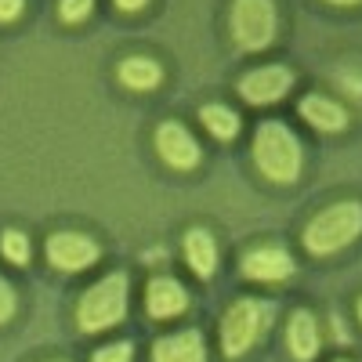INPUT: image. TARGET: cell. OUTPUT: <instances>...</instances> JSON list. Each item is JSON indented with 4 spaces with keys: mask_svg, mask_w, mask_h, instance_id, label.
<instances>
[{
    "mask_svg": "<svg viewBox=\"0 0 362 362\" xmlns=\"http://www.w3.org/2000/svg\"><path fill=\"white\" fill-rule=\"evenodd\" d=\"M329 4H341V8H351V4H358V0H329Z\"/></svg>",
    "mask_w": 362,
    "mask_h": 362,
    "instance_id": "603a6c76",
    "label": "cell"
},
{
    "mask_svg": "<svg viewBox=\"0 0 362 362\" xmlns=\"http://www.w3.org/2000/svg\"><path fill=\"white\" fill-rule=\"evenodd\" d=\"M293 272V261L283 247H257L243 257V276L257 283H283Z\"/></svg>",
    "mask_w": 362,
    "mask_h": 362,
    "instance_id": "9c48e42d",
    "label": "cell"
},
{
    "mask_svg": "<svg viewBox=\"0 0 362 362\" xmlns=\"http://www.w3.org/2000/svg\"><path fill=\"white\" fill-rule=\"evenodd\" d=\"M116 76L124 80L131 90H153V87L163 80V69L153 62V58H145V54H131V58H124V62H119Z\"/></svg>",
    "mask_w": 362,
    "mask_h": 362,
    "instance_id": "9a60e30c",
    "label": "cell"
},
{
    "mask_svg": "<svg viewBox=\"0 0 362 362\" xmlns=\"http://www.w3.org/2000/svg\"><path fill=\"white\" fill-rule=\"evenodd\" d=\"M254 160L264 177L272 181H293L300 174V141L279 124L268 119L254 134Z\"/></svg>",
    "mask_w": 362,
    "mask_h": 362,
    "instance_id": "277c9868",
    "label": "cell"
},
{
    "mask_svg": "<svg viewBox=\"0 0 362 362\" xmlns=\"http://www.w3.org/2000/svg\"><path fill=\"white\" fill-rule=\"evenodd\" d=\"M358 235H362V203L344 199V203H334V206L319 210V214L308 221L305 247H308V254L326 257V254H337L341 247L355 243Z\"/></svg>",
    "mask_w": 362,
    "mask_h": 362,
    "instance_id": "6da1fadb",
    "label": "cell"
},
{
    "mask_svg": "<svg viewBox=\"0 0 362 362\" xmlns=\"http://www.w3.org/2000/svg\"><path fill=\"white\" fill-rule=\"evenodd\" d=\"M15 308H18V300H15V290H11V283L0 276V322H8L11 315H15Z\"/></svg>",
    "mask_w": 362,
    "mask_h": 362,
    "instance_id": "ffe728a7",
    "label": "cell"
},
{
    "mask_svg": "<svg viewBox=\"0 0 362 362\" xmlns=\"http://www.w3.org/2000/svg\"><path fill=\"white\" fill-rule=\"evenodd\" d=\"M358 315H362V297H358Z\"/></svg>",
    "mask_w": 362,
    "mask_h": 362,
    "instance_id": "cb8c5ba5",
    "label": "cell"
},
{
    "mask_svg": "<svg viewBox=\"0 0 362 362\" xmlns=\"http://www.w3.org/2000/svg\"><path fill=\"white\" fill-rule=\"evenodd\" d=\"M0 250H4V257L11 264H25L29 261V239L18 228H8L4 235H0Z\"/></svg>",
    "mask_w": 362,
    "mask_h": 362,
    "instance_id": "e0dca14e",
    "label": "cell"
},
{
    "mask_svg": "<svg viewBox=\"0 0 362 362\" xmlns=\"http://www.w3.org/2000/svg\"><path fill=\"white\" fill-rule=\"evenodd\" d=\"M156 148H160V156H163L174 170H192V167L199 163V145H196V138L181 127V124H174V119L160 124V131H156Z\"/></svg>",
    "mask_w": 362,
    "mask_h": 362,
    "instance_id": "ba28073f",
    "label": "cell"
},
{
    "mask_svg": "<svg viewBox=\"0 0 362 362\" xmlns=\"http://www.w3.org/2000/svg\"><path fill=\"white\" fill-rule=\"evenodd\" d=\"M232 37L243 51H261L276 37V4L272 0H235L232 4Z\"/></svg>",
    "mask_w": 362,
    "mask_h": 362,
    "instance_id": "5b68a950",
    "label": "cell"
},
{
    "mask_svg": "<svg viewBox=\"0 0 362 362\" xmlns=\"http://www.w3.org/2000/svg\"><path fill=\"white\" fill-rule=\"evenodd\" d=\"M290 83H293V73L286 66H261L239 80V95L254 105H268V102H279L290 90Z\"/></svg>",
    "mask_w": 362,
    "mask_h": 362,
    "instance_id": "52a82bcc",
    "label": "cell"
},
{
    "mask_svg": "<svg viewBox=\"0 0 362 362\" xmlns=\"http://www.w3.org/2000/svg\"><path fill=\"white\" fill-rule=\"evenodd\" d=\"M127 312V276L124 272H112L102 283H95L76 305V326L83 334H98V329H109L124 319Z\"/></svg>",
    "mask_w": 362,
    "mask_h": 362,
    "instance_id": "7a4b0ae2",
    "label": "cell"
},
{
    "mask_svg": "<svg viewBox=\"0 0 362 362\" xmlns=\"http://www.w3.org/2000/svg\"><path fill=\"white\" fill-rule=\"evenodd\" d=\"M286 344H290V351H293L300 362H308V358L319 351V326H315L312 312H297V315L290 319Z\"/></svg>",
    "mask_w": 362,
    "mask_h": 362,
    "instance_id": "5bb4252c",
    "label": "cell"
},
{
    "mask_svg": "<svg viewBox=\"0 0 362 362\" xmlns=\"http://www.w3.org/2000/svg\"><path fill=\"white\" fill-rule=\"evenodd\" d=\"M145 300H148V315L153 319H174V315L185 312L189 293H185L181 283H174L167 276H156L153 283H148V297Z\"/></svg>",
    "mask_w": 362,
    "mask_h": 362,
    "instance_id": "30bf717a",
    "label": "cell"
},
{
    "mask_svg": "<svg viewBox=\"0 0 362 362\" xmlns=\"http://www.w3.org/2000/svg\"><path fill=\"white\" fill-rule=\"evenodd\" d=\"M25 0H0V22H15Z\"/></svg>",
    "mask_w": 362,
    "mask_h": 362,
    "instance_id": "44dd1931",
    "label": "cell"
},
{
    "mask_svg": "<svg viewBox=\"0 0 362 362\" xmlns=\"http://www.w3.org/2000/svg\"><path fill=\"white\" fill-rule=\"evenodd\" d=\"M153 362H206V344L196 329H185V334L156 341Z\"/></svg>",
    "mask_w": 362,
    "mask_h": 362,
    "instance_id": "8fae6325",
    "label": "cell"
},
{
    "mask_svg": "<svg viewBox=\"0 0 362 362\" xmlns=\"http://www.w3.org/2000/svg\"><path fill=\"white\" fill-rule=\"evenodd\" d=\"M185 257H189V268L196 272L199 279H210L218 268V247H214V235L206 228H192L185 235Z\"/></svg>",
    "mask_w": 362,
    "mask_h": 362,
    "instance_id": "4fadbf2b",
    "label": "cell"
},
{
    "mask_svg": "<svg viewBox=\"0 0 362 362\" xmlns=\"http://www.w3.org/2000/svg\"><path fill=\"white\" fill-rule=\"evenodd\" d=\"M90 8H95V0H62V4H58L66 22H83L90 15Z\"/></svg>",
    "mask_w": 362,
    "mask_h": 362,
    "instance_id": "ac0fdd59",
    "label": "cell"
},
{
    "mask_svg": "<svg viewBox=\"0 0 362 362\" xmlns=\"http://www.w3.org/2000/svg\"><path fill=\"white\" fill-rule=\"evenodd\" d=\"M276 319V308L268 300H254V297H243L225 312L221 319V351L228 358H239L254 348L257 337H264V329Z\"/></svg>",
    "mask_w": 362,
    "mask_h": 362,
    "instance_id": "3957f363",
    "label": "cell"
},
{
    "mask_svg": "<svg viewBox=\"0 0 362 362\" xmlns=\"http://www.w3.org/2000/svg\"><path fill=\"white\" fill-rule=\"evenodd\" d=\"M300 116H305L315 131H326V134H334V131H341L348 124V112L334 98H322V95H305L300 98Z\"/></svg>",
    "mask_w": 362,
    "mask_h": 362,
    "instance_id": "7c38bea8",
    "label": "cell"
},
{
    "mask_svg": "<svg viewBox=\"0 0 362 362\" xmlns=\"http://www.w3.org/2000/svg\"><path fill=\"white\" fill-rule=\"evenodd\" d=\"M95 362H131V344L127 341H116L95 351Z\"/></svg>",
    "mask_w": 362,
    "mask_h": 362,
    "instance_id": "d6986e66",
    "label": "cell"
},
{
    "mask_svg": "<svg viewBox=\"0 0 362 362\" xmlns=\"http://www.w3.org/2000/svg\"><path fill=\"white\" fill-rule=\"evenodd\" d=\"M145 4H148V0H116V8H124V11H138Z\"/></svg>",
    "mask_w": 362,
    "mask_h": 362,
    "instance_id": "7402d4cb",
    "label": "cell"
},
{
    "mask_svg": "<svg viewBox=\"0 0 362 362\" xmlns=\"http://www.w3.org/2000/svg\"><path fill=\"white\" fill-rule=\"evenodd\" d=\"M199 119H203V127L214 134V138H221V141H228V138L239 134V116L232 109H225V105H203L199 109Z\"/></svg>",
    "mask_w": 362,
    "mask_h": 362,
    "instance_id": "2e32d148",
    "label": "cell"
},
{
    "mask_svg": "<svg viewBox=\"0 0 362 362\" xmlns=\"http://www.w3.org/2000/svg\"><path fill=\"white\" fill-rule=\"evenodd\" d=\"M102 257L98 243L90 235H80V232H54L47 239V261L62 272H80V268H90Z\"/></svg>",
    "mask_w": 362,
    "mask_h": 362,
    "instance_id": "8992f818",
    "label": "cell"
}]
</instances>
